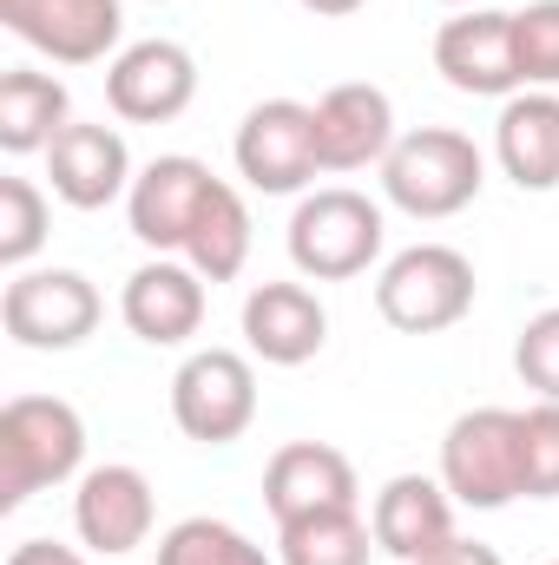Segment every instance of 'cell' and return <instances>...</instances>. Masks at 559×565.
I'll return each instance as SVG.
<instances>
[{
	"label": "cell",
	"instance_id": "52a82bcc",
	"mask_svg": "<svg viewBox=\"0 0 559 565\" xmlns=\"http://www.w3.org/2000/svg\"><path fill=\"white\" fill-rule=\"evenodd\" d=\"M238 178L264 198H303L323 171V151H316V106L303 99H264L244 113L238 126Z\"/></svg>",
	"mask_w": 559,
	"mask_h": 565
},
{
	"label": "cell",
	"instance_id": "5bb4252c",
	"mask_svg": "<svg viewBox=\"0 0 559 565\" xmlns=\"http://www.w3.org/2000/svg\"><path fill=\"white\" fill-rule=\"evenodd\" d=\"M362 487H356V460L329 440H289L271 454L264 467V507L271 520L289 526V520H309V513H342L356 507Z\"/></svg>",
	"mask_w": 559,
	"mask_h": 565
},
{
	"label": "cell",
	"instance_id": "7a4b0ae2",
	"mask_svg": "<svg viewBox=\"0 0 559 565\" xmlns=\"http://www.w3.org/2000/svg\"><path fill=\"white\" fill-rule=\"evenodd\" d=\"M487 184V158L467 132H447V126H421L402 132L395 151L382 158V198L395 211H409L421 224H441V217H461Z\"/></svg>",
	"mask_w": 559,
	"mask_h": 565
},
{
	"label": "cell",
	"instance_id": "484cf974",
	"mask_svg": "<svg viewBox=\"0 0 559 565\" xmlns=\"http://www.w3.org/2000/svg\"><path fill=\"white\" fill-rule=\"evenodd\" d=\"M514 66H520V86H559V0H534L514 13Z\"/></svg>",
	"mask_w": 559,
	"mask_h": 565
},
{
	"label": "cell",
	"instance_id": "e0dca14e",
	"mask_svg": "<svg viewBox=\"0 0 559 565\" xmlns=\"http://www.w3.org/2000/svg\"><path fill=\"white\" fill-rule=\"evenodd\" d=\"M46 178H53V198L73 204V211H106L113 198L133 191V151L113 126H86L73 119L60 139L46 145Z\"/></svg>",
	"mask_w": 559,
	"mask_h": 565
},
{
	"label": "cell",
	"instance_id": "9a60e30c",
	"mask_svg": "<svg viewBox=\"0 0 559 565\" xmlns=\"http://www.w3.org/2000/svg\"><path fill=\"white\" fill-rule=\"evenodd\" d=\"M395 99L369 79H342L316 99V151H323V171H362L395 151Z\"/></svg>",
	"mask_w": 559,
	"mask_h": 565
},
{
	"label": "cell",
	"instance_id": "ffe728a7",
	"mask_svg": "<svg viewBox=\"0 0 559 565\" xmlns=\"http://www.w3.org/2000/svg\"><path fill=\"white\" fill-rule=\"evenodd\" d=\"M494 158L520 191H559V93H514L494 119Z\"/></svg>",
	"mask_w": 559,
	"mask_h": 565
},
{
	"label": "cell",
	"instance_id": "603a6c76",
	"mask_svg": "<svg viewBox=\"0 0 559 565\" xmlns=\"http://www.w3.org/2000/svg\"><path fill=\"white\" fill-rule=\"evenodd\" d=\"M369 546H376V526H362L356 507L277 526V565H369Z\"/></svg>",
	"mask_w": 559,
	"mask_h": 565
},
{
	"label": "cell",
	"instance_id": "9c48e42d",
	"mask_svg": "<svg viewBox=\"0 0 559 565\" xmlns=\"http://www.w3.org/2000/svg\"><path fill=\"white\" fill-rule=\"evenodd\" d=\"M0 26L46 53L53 66H99L119 33H126V7L119 0H0Z\"/></svg>",
	"mask_w": 559,
	"mask_h": 565
},
{
	"label": "cell",
	"instance_id": "2e32d148",
	"mask_svg": "<svg viewBox=\"0 0 559 565\" xmlns=\"http://www.w3.org/2000/svg\"><path fill=\"white\" fill-rule=\"evenodd\" d=\"M329 342V309L309 282H257L244 296V349L271 369H303Z\"/></svg>",
	"mask_w": 559,
	"mask_h": 565
},
{
	"label": "cell",
	"instance_id": "8fae6325",
	"mask_svg": "<svg viewBox=\"0 0 559 565\" xmlns=\"http://www.w3.org/2000/svg\"><path fill=\"white\" fill-rule=\"evenodd\" d=\"M211 191H218L211 164H198V158H184V151L151 158L139 178H133V191H126L133 237H139L145 250H158V257H165V250H178V257H184L191 224H198V211L211 204Z\"/></svg>",
	"mask_w": 559,
	"mask_h": 565
},
{
	"label": "cell",
	"instance_id": "7c38bea8",
	"mask_svg": "<svg viewBox=\"0 0 559 565\" xmlns=\"http://www.w3.org/2000/svg\"><path fill=\"white\" fill-rule=\"evenodd\" d=\"M151 520H158V500H151V480L126 460H106L93 473H80V493H73V533L86 553L99 559H126L151 540Z\"/></svg>",
	"mask_w": 559,
	"mask_h": 565
},
{
	"label": "cell",
	"instance_id": "6da1fadb",
	"mask_svg": "<svg viewBox=\"0 0 559 565\" xmlns=\"http://www.w3.org/2000/svg\"><path fill=\"white\" fill-rule=\"evenodd\" d=\"M86 467V422L60 395H13L0 408V507H27Z\"/></svg>",
	"mask_w": 559,
	"mask_h": 565
},
{
	"label": "cell",
	"instance_id": "3957f363",
	"mask_svg": "<svg viewBox=\"0 0 559 565\" xmlns=\"http://www.w3.org/2000/svg\"><path fill=\"white\" fill-rule=\"evenodd\" d=\"M389 244V224H382V204L349 191V184H329V191H303L296 211H289V264L309 282H349L362 277Z\"/></svg>",
	"mask_w": 559,
	"mask_h": 565
},
{
	"label": "cell",
	"instance_id": "1f68e13d",
	"mask_svg": "<svg viewBox=\"0 0 559 565\" xmlns=\"http://www.w3.org/2000/svg\"><path fill=\"white\" fill-rule=\"evenodd\" d=\"M441 7H454V13H467V7H487V0H441Z\"/></svg>",
	"mask_w": 559,
	"mask_h": 565
},
{
	"label": "cell",
	"instance_id": "ba28073f",
	"mask_svg": "<svg viewBox=\"0 0 559 565\" xmlns=\"http://www.w3.org/2000/svg\"><path fill=\"white\" fill-rule=\"evenodd\" d=\"M106 302L99 289L80 277V270H13L0 289V322L20 349H40V355H60V349H80L93 329H99Z\"/></svg>",
	"mask_w": 559,
	"mask_h": 565
},
{
	"label": "cell",
	"instance_id": "5b68a950",
	"mask_svg": "<svg viewBox=\"0 0 559 565\" xmlns=\"http://www.w3.org/2000/svg\"><path fill=\"white\" fill-rule=\"evenodd\" d=\"M441 487L454 507L500 513L520 493V408H467L441 434Z\"/></svg>",
	"mask_w": 559,
	"mask_h": 565
},
{
	"label": "cell",
	"instance_id": "4fadbf2b",
	"mask_svg": "<svg viewBox=\"0 0 559 565\" xmlns=\"http://www.w3.org/2000/svg\"><path fill=\"white\" fill-rule=\"evenodd\" d=\"M106 99L133 126H171L198 99V60L178 40H139L119 46L106 66Z\"/></svg>",
	"mask_w": 559,
	"mask_h": 565
},
{
	"label": "cell",
	"instance_id": "30bf717a",
	"mask_svg": "<svg viewBox=\"0 0 559 565\" xmlns=\"http://www.w3.org/2000/svg\"><path fill=\"white\" fill-rule=\"evenodd\" d=\"M434 73L454 93H467V99H514V93H527L520 66H514V13L467 7L454 20H441V33H434Z\"/></svg>",
	"mask_w": 559,
	"mask_h": 565
},
{
	"label": "cell",
	"instance_id": "8992f818",
	"mask_svg": "<svg viewBox=\"0 0 559 565\" xmlns=\"http://www.w3.org/2000/svg\"><path fill=\"white\" fill-rule=\"evenodd\" d=\"M171 422L198 447H231L257 422V369L238 349H198L171 375Z\"/></svg>",
	"mask_w": 559,
	"mask_h": 565
},
{
	"label": "cell",
	"instance_id": "d6a6232c",
	"mask_svg": "<svg viewBox=\"0 0 559 565\" xmlns=\"http://www.w3.org/2000/svg\"><path fill=\"white\" fill-rule=\"evenodd\" d=\"M553 565H559V559H553Z\"/></svg>",
	"mask_w": 559,
	"mask_h": 565
},
{
	"label": "cell",
	"instance_id": "ac0fdd59",
	"mask_svg": "<svg viewBox=\"0 0 559 565\" xmlns=\"http://www.w3.org/2000/svg\"><path fill=\"white\" fill-rule=\"evenodd\" d=\"M119 316H126V329L139 342L178 349V342H191L204 329V277L191 264H171V257L139 264L119 289Z\"/></svg>",
	"mask_w": 559,
	"mask_h": 565
},
{
	"label": "cell",
	"instance_id": "83f0119b",
	"mask_svg": "<svg viewBox=\"0 0 559 565\" xmlns=\"http://www.w3.org/2000/svg\"><path fill=\"white\" fill-rule=\"evenodd\" d=\"M514 369H520V382H527L540 402H559V302L553 309H540V316L520 329V342H514Z\"/></svg>",
	"mask_w": 559,
	"mask_h": 565
},
{
	"label": "cell",
	"instance_id": "4316f807",
	"mask_svg": "<svg viewBox=\"0 0 559 565\" xmlns=\"http://www.w3.org/2000/svg\"><path fill=\"white\" fill-rule=\"evenodd\" d=\"M520 493L559 500V402L520 408Z\"/></svg>",
	"mask_w": 559,
	"mask_h": 565
},
{
	"label": "cell",
	"instance_id": "d6986e66",
	"mask_svg": "<svg viewBox=\"0 0 559 565\" xmlns=\"http://www.w3.org/2000/svg\"><path fill=\"white\" fill-rule=\"evenodd\" d=\"M369 526H376V553L415 565V559H428L434 546L454 540V493L441 487V473H434V480H428V473H395V480L376 493Z\"/></svg>",
	"mask_w": 559,
	"mask_h": 565
},
{
	"label": "cell",
	"instance_id": "44dd1931",
	"mask_svg": "<svg viewBox=\"0 0 559 565\" xmlns=\"http://www.w3.org/2000/svg\"><path fill=\"white\" fill-rule=\"evenodd\" d=\"M66 126H73V93H66V79L33 73V66H13V73L0 79V151H7V158L46 151Z\"/></svg>",
	"mask_w": 559,
	"mask_h": 565
},
{
	"label": "cell",
	"instance_id": "f546056e",
	"mask_svg": "<svg viewBox=\"0 0 559 565\" xmlns=\"http://www.w3.org/2000/svg\"><path fill=\"white\" fill-rule=\"evenodd\" d=\"M7 565H86V553L80 546H53V540H20L7 553Z\"/></svg>",
	"mask_w": 559,
	"mask_h": 565
},
{
	"label": "cell",
	"instance_id": "4dcf8cb0",
	"mask_svg": "<svg viewBox=\"0 0 559 565\" xmlns=\"http://www.w3.org/2000/svg\"><path fill=\"white\" fill-rule=\"evenodd\" d=\"M303 13H316V20H349V13H362L369 0H296Z\"/></svg>",
	"mask_w": 559,
	"mask_h": 565
},
{
	"label": "cell",
	"instance_id": "7402d4cb",
	"mask_svg": "<svg viewBox=\"0 0 559 565\" xmlns=\"http://www.w3.org/2000/svg\"><path fill=\"white\" fill-rule=\"evenodd\" d=\"M184 264H191L204 282H231L244 264H251V211H244V198H238L224 178H218L211 204H204V211H198V224H191Z\"/></svg>",
	"mask_w": 559,
	"mask_h": 565
},
{
	"label": "cell",
	"instance_id": "277c9868",
	"mask_svg": "<svg viewBox=\"0 0 559 565\" xmlns=\"http://www.w3.org/2000/svg\"><path fill=\"white\" fill-rule=\"evenodd\" d=\"M474 264L454 244H409L382 264L376 277V309L402 335H441L474 309Z\"/></svg>",
	"mask_w": 559,
	"mask_h": 565
},
{
	"label": "cell",
	"instance_id": "d4e9b609",
	"mask_svg": "<svg viewBox=\"0 0 559 565\" xmlns=\"http://www.w3.org/2000/svg\"><path fill=\"white\" fill-rule=\"evenodd\" d=\"M46 244V191L20 171L0 178V264L7 270H27Z\"/></svg>",
	"mask_w": 559,
	"mask_h": 565
},
{
	"label": "cell",
	"instance_id": "cb8c5ba5",
	"mask_svg": "<svg viewBox=\"0 0 559 565\" xmlns=\"http://www.w3.org/2000/svg\"><path fill=\"white\" fill-rule=\"evenodd\" d=\"M158 565H277L251 533H238L231 520H211V513H191L178 520L165 540H158Z\"/></svg>",
	"mask_w": 559,
	"mask_h": 565
},
{
	"label": "cell",
	"instance_id": "f1b7e54d",
	"mask_svg": "<svg viewBox=\"0 0 559 565\" xmlns=\"http://www.w3.org/2000/svg\"><path fill=\"white\" fill-rule=\"evenodd\" d=\"M415 565H507V559H500L494 546H481V540H461V533H454L447 546H434V553L415 559Z\"/></svg>",
	"mask_w": 559,
	"mask_h": 565
}]
</instances>
